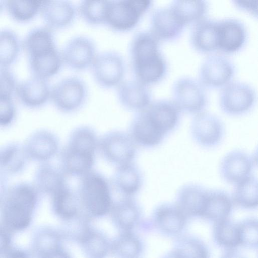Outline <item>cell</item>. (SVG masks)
Returning a JSON list of instances; mask_svg holds the SVG:
<instances>
[{
	"label": "cell",
	"mask_w": 258,
	"mask_h": 258,
	"mask_svg": "<svg viewBox=\"0 0 258 258\" xmlns=\"http://www.w3.org/2000/svg\"><path fill=\"white\" fill-rule=\"evenodd\" d=\"M130 56L134 79L147 85L160 81L168 70V63L161 51L160 41L150 32L142 30L133 37Z\"/></svg>",
	"instance_id": "obj_1"
},
{
	"label": "cell",
	"mask_w": 258,
	"mask_h": 258,
	"mask_svg": "<svg viewBox=\"0 0 258 258\" xmlns=\"http://www.w3.org/2000/svg\"><path fill=\"white\" fill-rule=\"evenodd\" d=\"M39 195L33 184L25 182L9 187L0 202V224L12 234L26 229L32 222Z\"/></svg>",
	"instance_id": "obj_2"
},
{
	"label": "cell",
	"mask_w": 258,
	"mask_h": 258,
	"mask_svg": "<svg viewBox=\"0 0 258 258\" xmlns=\"http://www.w3.org/2000/svg\"><path fill=\"white\" fill-rule=\"evenodd\" d=\"M98 142L90 127L82 126L73 131L61 153V170L64 175L81 177L92 171Z\"/></svg>",
	"instance_id": "obj_3"
},
{
	"label": "cell",
	"mask_w": 258,
	"mask_h": 258,
	"mask_svg": "<svg viewBox=\"0 0 258 258\" xmlns=\"http://www.w3.org/2000/svg\"><path fill=\"white\" fill-rule=\"evenodd\" d=\"M78 196L82 212L90 218L109 213L113 204L107 179L92 170L81 177Z\"/></svg>",
	"instance_id": "obj_4"
},
{
	"label": "cell",
	"mask_w": 258,
	"mask_h": 258,
	"mask_svg": "<svg viewBox=\"0 0 258 258\" xmlns=\"http://www.w3.org/2000/svg\"><path fill=\"white\" fill-rule=\"evenodd\" d=\"M152 5L151 1H106L104 25L120 32L129 31L138 24Z\"/></svg>",
	"instance_id": "obj_5"
},
{
	"label": "cell",
	"mask_w": 258,
	"mask_h": 258,
	"mask_svg": "<svg viewBox=\"0 0 258 258\" xmlns=\"http://www.w3.org/2000/svg\"><path fill=\"white\" fill-rule=\"evenodd\" d=\"M172 100L180 111L198 113L207 105L208 97L205 87L195 78L183 76L178 78L171 87Z\"/></svg>",
	"instance_id": "obj_6"
},
{
	"label": "cell",
	"mask_w": 258,
	"mask_h": 258,
	"mask_svg": "<svg viewBox=\"0 0 258 258\" xmlns=\"http://www.w3.org/2000/svg\"><path fill=\"white\" fill-rule=\"evenodd\" d=\"M87 95L85 82L79 77L69 76L51 87L50 99L58 110L68 113L79 109L85 103Z\"/></svg>",
	"instance_id": "obj_7"
},
{
	"label": "cell",
	"mask_w": 258,
	"mask_h": 258,
	"mask_svg": "<svg viewBox=\"0 0 258 258\" xmlns=\"http://www.w3.org/2000/svg\"><path fill=\"white\" fill-rule=\"evenodd\" d=\"M256 92L249 83L231 81L222 87L219 94V105L223 112L232 115L243 114L253 106Z\"/></svg>",
	"instance_id": "obj_8"
},
{
	"label": "cell",
	"mask_w": 258,
	"mask_h": 258,
	"mask_svg": "<svg viewBox=\"0 0 258 258\" xmlns=\"http://www.w3.org/2000/svg\"><path fill=\"white\" fill-rule=\"evenodd\" d=\"M98 148L104 158L117 167L133 163L136 153V145L130 134L119 131L104 134Z\"/></svg>",
	"instance_id": "obj_9"
},
{
	"label": "cell",
	"mask_w": 258,
	"mask_h": 258,
	"mask_svg": "<svg viewBox=\"0 0 258 258\" xmlns=\"http://www.w3.org/2000/svg\"><path fill=\"white\" fill-rule=\"evenodd\" d=\"M91 67L94 80L103 88L118 86L123 81L125 61L117 52L106 51L97 54Z\"/></svg>",
	"instance_id": "obj_10"
},
{
	"label": "cell",
	"mask_w": 258,
	"mask_h": 258,
	"mask_svg": "<svg viewBox=\"0 0 258 258\" xmlns=\"http://www.w3.org/2000/svg\"><path fill=\"white\" fill-rule=\"evenodd\" d=\"M235 71V66L229 58L221 54H211L200 66L199 80L205 87H223L231 81Z\"/></svg>",
	"instance_id": "obj_11"
},
{
	"label": "cell",
	"mask_w": 258,
	"mask_h": 258,
	"mask_svg": "<svg viewBox=\"0 0 258 258\" xmlns=\"http://www.w3.org/2000/svg\"><path fill=\"white\" fill-rule=\"evenodd\" d=\"M61 52L63 63L78 71L91 66L97 55L94 41L83 35L72 38Z\"/></svg>",
	"instance_id": "obj_12"
},
{
	"label": "cell",
	"mask_w": 258,
	"mask_h": 258,
	"mask_svg": "<svg viewBox=\"0 0 258 258\" xmlns=\"http://www.w3.org/2000/svg\"><path fill=\"white\" fill-rule=\"evenodd\" d=\"M191 133L198 144L204 147H213L221 141L224 127L216 115L203 111L194 116L191 124Z\"/></svg>",
	"instance_id": "obj_13"
},
{
	"label": "cell",
	"mask_w": 258,
	"mask_h": 258,
	"mask_svg": "<svg viewBox=\"0 0 258 258\" xmlns=\"http://www.w3.org/2000/svg\"><path fill=\"white\" fill-rule=\"evenodd\" d=\"M150 32L159 41L176 39L185 26L177 18L169 5L154 9L150 16Z\"/></svg>",
	"instance_id": "obj_14"
},
{
	"label": "cell",
	"mask_w": 258,
	"mask_h": 258,
	"mask_svg": "<svg viewBox=\"0 0 258 258\" xmlns=\"http://www.w3.org/2000/svg\"><path fill=\"white\" fill-rule=\"evenodd\" d=\"M23 147L28 159L43 163L48 162L56 155L59 141L53 133L40 130L27 138Z\"/></svg>",
	"instance_id": "obj_15"
},
{
	"label": "cell",
	"mask_w": 258,
	"mask_h": 258,
	"mask_svg": "<svg viewBox=\"0 0 258 258\" xmlns=\"http://www.w3.org/2000/svg\"><path fill=\"white\" fill-rule=\"evenodd\" d=\"M218 50L226 53L239 50L245 45L248 32L241 20L233 17L218 20Z\"/></svg>",
	"instance_id": "obj_16"
},
{
	"label": "cell",
	"mask_w": 258,
	"mask_h": 258,
	"mask_svg": "<svg viewBox=\"0 0 258 258\" xmlns=\"http://www.w3.org/2000/svg\"><path fill=\"white\" fill-rule=\"evenodd\" d=\"M187 218L176 204L164 203L154 210L152 222L161 233L169 236H177L184 229Z\"/></svg>",
	"instance_id": "obj_17"
},
{
	"label": "cell",
	"mask_w": 258,
	"mask_h": 258,
	"mask_svg": "<svg viewBox=\"0 0 258 258\" xmlns=\"http://www.w3.org/2000/svg\"><path fill=\"white\" fill-rule=\"evenodd\" d=\"M51 89L48 80L31 76L18 82L15 94L24 105L36 108L50 99Z\"/></svg>",
	"instance_id": "obj_18"
},
{
	"label": "cell",
	"mask_w": 258,
	"mask_h": 258,
	"mask_svg": "<svg viewBox=\"0 0 258 258\" xmlns=\"http://www.w3.org/2000/svg\"><path fill=\"white\" fill-rule=\"evenodd\" d=\"M252 158L247 153L234 150L227 154L219 166L220 174L226 182L236 184L250 176Z\"/></svg>",
	"instance_id": "obj_19"
},
{
	"label": "cell",
	"mask_w": 258,
	"mask_h": 258,
	"mask_svg": "<svg viewBox=\"0 0 258 258\" xmlns=\"http://www.w3.org/2000/svg\"><path fill=\"white\" fill-rule=\"evenodd\" d=\"M117 87L118 100L128 110L140 112L152 102V93L148 85L135 79L123 81Z\"/></svg>",
	"instance_id": "obj_20"
},
{
	"label": "cell",
	"mask_w": 258,
	"mask_h": 258,
	"mask_svg": "<svg viewBox=\"0 0 258 258\" xmlns=\"http://www.w3.org/2000/svg\"><path fill=\"white\" fill-rule=\"evenodd\" d=\"M76 12L74 5L66 0L42 1L40 11L46 26L52 30L68 27L75 19Z\"/></svg>",
	"instance_id": "obj_21"
},
{
	"label": "cell",
	"mask_w": 258,
	"mask_h": 258,
	"mask_svg": "<svg viewBox=\"0 0 258 258\" xmlns=\"http://www.w3.org/2000/svg\"><path fill=\"white\" fill-rule=\"evenodd\" d=\"M144 111L154 125L166 135L176 127L181 113L174 101L167 98L152 101Z\"/></svg>",
	"instance_id": "obj_22"
},
{
	"label": "cell",
	"mask_w": 258,
	"mask_h": 258,
	"mask_svg": "<svg viewBox=\"0 0 258 258\" xmlns=\"http://www.w3.org/2000/svg\"><path fill=\"white\" fill-rule=\"evenodd\" d=\"M112 222L120 232H133L141 218V210L132 197H123L113 202L109 213Z\"/></svg>",
	"instance_id": "obj_23"
},
{
	"label": "cell",
	"mask_w": 258,
	"mask_h": 258,
	"mask_svg": "<svg viewBox=\"0 0 258 258\" xmlns=\"http://www.w3.org/2000/svg\"><path fill=\"white\" fill-rule=\"evenodd\" d=\"M129 134L136 145L147 148L158 145L166 136L153 124L144 110L133 120Z\"/></svg>",
	"instance_id": "obj_24"
},
{
	"label": "cell",
	"mask_w": 258,
	"mask_h": 258,
	"mask_svg": "<svg viewBox=\"0 0 258 258\" xmlns=\"http://www.w3.org/2000/svg\"><path fill=\"white\" fill-rule=\"evenodd\" d=\"M193 47L201 52L218 50V20L204 18L193 25L190 33Z\"/></svg>",
	"instance_id": "obj_25"
},
{
	"label": "cell",
	"mask_w": 258,
	"mask_h": 258,
	"mask_svg": "<svg viewBox=\"0 0 258 258\" xmlns=\"http://www.w3.org/2000/svg\"><path fill=\"white\" fill-rule=\"evenodd\" d=\"M208 192V190L199 185H184L177 192L176 205L187 218L201 217Z\"/></svg>",
	"instance_id": "obj_26"
},
{
	"label": "cell",
	"mask_w": 258,
	"mask_h": 258,
	"mask_svg": "<svg viewBox=\"0 0 258 258\" xmlns=\"http://www.w3.org/2000/svg\"><path fill=\"white\" fill-rule=\"evenodd\" d=\"M233 204L232 198L225 191L221 190H208L201 218L214 224L229 219Z\"/></svg>",
	"instance_id": "obj_27"
},
{
	"label": "cell",
	"mask_w": 258,
	"mask_h": 258,
	"mask_svg": "<svg viewBox=\"0 0 258 258\" xmlns=\"http://www.w3.org/2000/svg\"><path fill=\"white\" fill-rule=\"evenodd\" d=\"M63 239L60 231L48 226L40 227L32 235V254L40 258L62 249Z\"/></svg>",
	"instance_id": "obj_28"
},
{
	"label": "cell",
	"mask_w": 258,
	"mask_h": 258,
	"mask_svg": "<svg viewBox=\"0 0 258 258\" xmlns=\"http://www.w3.org/2000/svg\"><path fill=\"white\" fill-rule=\"evenodd\" d=\"M62 170L50 163H41L35 172L33 185L39 193L51 196L67 183Z\"/></svg>",
	"instance_id": "obj_29"
},
{
	"label": "cell",
	"mask_w": 258,
	"mask_h": 258,
	"mask_svg": "<svg viewBox=\"0 0 258 258\" xmlns=\"http://www.w3.org/2000/svg\"><path fill=\"white\" fill-rule=\"evenodd\" d=\"M27 56H33L57 48L52 29L37 26L30 30L22 41Z\"/></svg>",
	"instance_id": "obj_30"
},
{
	"label": "cell",
	"mask_w": 258,
	"mask_h": 258,
	"mask_svg": "<svg viewBox=\"0 0 258 258\" xmlns=\"http://www.w3.org/2000/svg\"><path fill=\"white\" fill-rule=\"evenodd\" d=\"M51 197L53 213L63 221L73 219L82 212L78 194L67 184L55 192Z\"/></svg>",
	"instance_id": "obj_31"
},
{
	"label": "cell",
	"mask_w": 258,
	"mask_h": 258,
	"mask_svg": "<svg viewBox=\"0 0 258 258\" xmlns=\"http://www.w3.org/2000/svg\"><path fill=\"white\" fill-rule=\"evenodd\" d=\"M143 178L133 163L117 167L113 179V186L123 197H132L141 188Z\"/></svg>",
	"instance_id": "obj_32"
},
{
	"label": "cell",
	"mask_w": 258,
	"mask_h": 258,
	"mask_svg": "<svg viewBox=\"0 0 258 258\" xmlns=\"http://www.w3.org/2000/svg\"><path fill=\"white\" fill-rule=\"evenodd\" d=\"M177 18L185 26L196 22L205 18L208 10L207 1H172L169 5Z\"/></svg>",
	"instance_id": "obj_33"
},
{
	"label": "cell",
	"mask_w": 258,
	"mask_h": 258,
	"mask_svg": "<svg viewBox=\"0 0 258 258\" xmlns=\"http://www.w3.org/2000/svg\"><path fill=\"white\" fill-rule=\"evenodd\" d=\"M77 242L88 258H105L110 252V242L102 233L91 227Z\"/></svg>",
	"instance_id": "obj_34"
},
{
	"label": "cell",
	"mask_w": 258,
	"mask_h": 258,
	"mask_svg": "<svg viewBox=\"0 0 258 258\" xmlns=\"http://www.w3.org/2000/svg\"><path fill=\"white\" fill-rule=\"evenodd\" d=\"M27 159L23 145L8 144L0 149V170L6 175L17 174L24 169Z\"/></svg>",
	"instance_id": "obj_35"
},
{
	"label": "cell",
	"mask_w": 258,
	"mask_h": 258,
	"mask_svg": "<svg viewBox=\"0 0 258 258\" xmlns=\"http://www.w3.org/2000/svg\"><path fill=\"white\" fill-rule=\"evenodd\" d=\"M142 250L141 240L133 232H120L110 242V252L116 258H138Z\"/></svg>",
	"instance_id": "obj_36"
},
{
	"label": "cell",
	"mask_w": 258,
	"mask_h": 258,
	"mask_svg": "<svg viewBox=\"0 0 258 258\" xmlns=\"http://www.w3.org/2000/svg\"><path fill=\"white\" fill-rule=\"evenodd\" d=\"M22 41L13 30L0 28V67H9L19 56Z\"/></svg>",
	"instance_id": "obj_37"
},
{
	"label": "cell",
	"mask_w": 258,
	"mask_h": 258,
	"mask_svg": "<svg viewBox=\"0 0 258 258\" xmlns=\"http://www.w3.org/2000/svg\"><path fill=\"white\" fill-rule=\"evenodd\" d=\"M235 185L232 198L233 204L244 209L256 208L258 204L257 178L250 175Z\"/></svg>",
	"instance_id": "obj_38"
},
{
	"label": "cell",
	"mask_w": 258,
	"mask_h": 258,
	"mask_svg": "<svg viewBox=\"0 0 258 258\" xmlns=\"http://www.w3.org/2000/svg\"><path fill=\"white\" fill-rule=\"evenodd\" d=\"M213 234L215 242L226 250L240 246L238 223L229 218L214 223Z\"/></svg>",
	"instance_id": "obj_39"
},
{
	"label": "cell",
	"mask_w": 258,
	"mask_h": 258,
	"mask_svg": "<svg viewBox=\"0 0 258 258\" xmlns=\"http://www.w3.org/2000/svg\"><path fill=\"white\" fill-rule=\"evenodd\" d=\"M41 3L40 1H7L6 10L13 20L25 23L40 13Z\"/></svg>",
	"instance_id": "obj_40"
},
{
	"label": "cell",
	"mask_w": 258,
	"mask_h": 258,
	"mask_svg": "<svg viewBox=\"0 0 258 258\" xmlns=\"http://www.w3.org/2000/svg\"><path fill=\"white\" fill-rule=\"evenodd\" d=\"M172 251L180 258H209V250L205 244L191 236L177 237Z\"/></svg>",
	"instance_id": "obj_41"
},
{
	"label": "cell",
	"mask_w": 258,
	"mask_h": 258,
	"mask_svg": "<svg viewBox=\"0 0 258 258\" xmlns=\"http://www.w3.org/2000/svg\"><path fill=\"white\" fill-rule=\"evenodd\" d=\"M106 1H82L78 11L87 24L92 26L104 25Z\"/></svg>",
	"instance_id": "obj_42"
},
{
	"label": "cell",
	"mask_w": 258,
	"mask_h": 258,
	"mask_svg": "<svg viewBox=\"0 0 258 258\" xmlns=\"http://www.w3.org/2000/svg\"><path fill=\"white\" fill-rule=\"evenodd\" d=\"M240 245L256 249L258 245V222L256 218L246 219L238 223Z\"/></svg>",
	"instance_id": "obj_43"
},
{
	"label": "cell",
	"mask_w": 258,
	"mask_h": 258,
	"mask_svg": "<svg viewBox=\"0 0 258 258\" xmlns=\"http://www.w3.org/2000/svg\"><path fill=\"white\" fill-rule=\"evenodd\" d=\"M18 82L9 67H0V97H12Z\"/></svg>",
	"instance_id": "obj_44"
},
{
	"label": "cell",
	"mask_w": 258,
	"mask_h": 258,
	"mask_svg": "<svg viewBox=\"0 0 258 258\" xmlns=\"http://www.w3.org/2000/svg\"><path fill=\"white\" fill-rule=\"evenodd\" d=\"M16 113L12 97H0V126L10 125L15 119Z\"/></svg>",
	"instance_id": "obj_45"
},
{
	"label": "cell",
	"mask_w": 258,
	"mask_h": 258,
	"mask_svg": "<svg viewBox=\"0 0 258 258\" xmlns=\"http://www.w3.org/2000/svg\"><path fill=\"white\" fill-rule=\"evenodd\" d=\"M12 234L0 224V256L12 246Z\"/></svg>",
	"instance_id": "obj_46"
},
{
	"label": "cell",
	"mask_w": 258,
	"mask_h": 258,
	"mask_svg": "<svg viewBox=\"0 0 258 258\" xmlns=\"http://www.w3.org/2000/svg\"><path fill=\"white\" fill-rule=\"evenodd\" d=\"M234 5L239 9L257 16V1L254 0H234Z\"/></svg>",
	"instance_id": "obj_47"
},
{
	"label": "cell",
	"mask_w": 258,
	"mask_h": 258,
	"mask_svg": "<svg viewBox=\"0 0 258 258\" xmlns=\"http://www.w3.org/2000/svg\"><path fill=\"white\" fill-rule=\"evenodd\" d=\"M0 258H31V256L27 251L12 246Z\"/></svg>",
	"instance_id": "obj_48"
},
{
	"label": "cell",
	"mask_w": 258,
	"mask_h": 258,
	"mask_svg": "<svg viewBox=\"0 0 258 258\" xmlns=\"http://www.w3.org/2000/svg\"><path fill=\"white\" fill-rule=\"evenodd\" d=\"M8 188L7 175L0 170V202L5 196Z\"/></svg>",
	"instance_id": "obj_49"
},
{
	"label": "cell",
	"mask_w": 258,
	"mask_h": 258,
	"mask_svg": "<svg viewBox=\"0 0 258 258\" xmlns=\"http://www.w3.org/2000/svg\"><path fill=\"white\" fill-rule=\"evenodd\" d=\"M40 258H71L69 254L62 248L53 253Z\"/></svg>",
	"instance_id": "obj_50"
},
{
	"label": "cell",
	"mask_w": 258,
	"mask_h": 258,
	"mask_svg": "<svg viewBox=\"0 0 258 258\" xmlns=\"http://www.w3.org/2000/svg\"><path fill=\"white\" fill-rule=\"evenodd\" d=\"M221 258H244L235 249L226 250Z\"/></svg>",
	"instance_id": "obj_51"
},
{
	"label": "cell",
	"mask_w": 258,
	"mask_h": 258,
	"mask_svg": "<svg viewBox=\"0 0 258 258\" xmlns=\"http://www.w3.org/2000/svg\"><path fill=\"white\" fill-rule=\"evenodd\" d=\"M162 258H180L176 253L173 251H171L169 253L164 255Z\"/></svg>",
	"instance_id": "obj_52"
},
{
	"label": "cell",
	"mask_w": 258,
	"mask_h": 258,
	"mask_svg": "<svg viewBox=\"0 0 258 258\" xmlns=\"http://www.w3.org/2000/svg\"><path fill=\"white\" fill-rule=\"evenodd\" d=\"M6 1H0V13L4 9H6Z\"/></svg>",
	"instance_id": "obj_53"
}]
</instances>
